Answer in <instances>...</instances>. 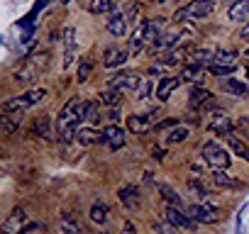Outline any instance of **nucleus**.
Masks as SVG:
<instances>
[{"instance_id": "obj_1", "label": "nucleus", "mask_w": 249, "mask_h": 234, "mask_svg": "<svg viewBox=\"0 0 249 234\" xmlns=\"http://www.w3.org/2000/svg\"><path fill=\"white\" fill-rule=\"evenodd\" d=\"M86 110H88V102L83 98H71L61 107V112L56 117V132H59V137H61L64 144L76 142V132L81 130L78 125L86 120Z\"/></svg>"}, {"instance_id": "obj_2", "label": "nucleus", "mask_w": 249, "mask_h": 234, "mask_svg": "<svg viewBox=\"0 0 249 234\" xmlns=\"http://www.w3.org/2000/svg\"><path fill=\"white\" fill-rule=\"evenodd\" d=\"M161 30H164V17L140 22V25H137V30L132 32V39H130L132 51H142L147 44H154V39H159V37H161Z\"/></svg>"}, {"instance_id": "obj_3", "label": "nucleus", "mask_w": 249, "mask_h": 234, "mask_svg": "<svg viewBox=\"0 0 249 234\" xmlns=\"http://www.w3.org/2000/svg\"><path fill=\"white\" fill-rule=\"evenodd\" d=\"M49 66V51H37L32 56H27V61L15 71V81L18 83H32L37 81Z\"/></svg>"}, {"instance_id": "obj_4", "label": "nucleus", "mask_w": 249, "mask_h": 234, "mask_svg": "<svg viewBox=\"0 0 249 234\" xmlns=\"http://www.w3.org/2000/svg\"><path fill=\"white\" fill-rule=\"evenodd\" d=\"M210 13H215V0H193L186 8L176 10L174 20L176 22H183V20H200V17H208Z\"/></svg>"}, {"instance_id": "obj_5", "label": "nucleus", "mask_w": 249, "mask_h": 234, "mask_svg": "<svg viewBox=\"0 0 249 234\" xmlns=\"http://www.w3.org/2000/svg\"><path fill=\"white\" fill-rule=\"evenodd\" d=\"M44 98H47V90H44V88H32V90H27V93H22V95H18V98L5 100V102H3V112L27 110V107H32V105L42 102Z\"/></svg>"}, {"instance_id": "obj_6", "label": "nucleus", "mask_w": 249, "mask_h": 234, "mask_svg": "<svg viewBox=\"0 0 249 234\" xmlns=\"http://www.w3.org/2000/svg\"><path fill=\"white\" fill-rule=\"evenodd\" d=\"M203 159H205V164H210L213 168H227V166L232 164L230 154H227L220 144H215V142H208V144L203 147Z\"/></svg>"}, {"instance_id": "obj_7", "label": "nucleus", "mask_w": 249, "mask_h": 234, "mask_svg": "<svg viewBox=\"0 0 249 234\" xmlns=\"http://www.w3.org/2000/svg\"><path fill=\"white\" fill-rule=\"evenodd\" d=\"M191 217L196 219V222H203V224H213V222H217L220 219V210L210 202V200H205V202H196V205H191Z\"/></svg>"}, {"instance_id": "obj_8", "label": "nucleus", "mask_w": 249, "mask_h": 234, "mask_svg": "<svg viewBox=\"0 0 249 234\" xmlns=\"http://www.w3.org/2000/svg\"><path fill=\"white\" fill-rule=\"evenodd\" d=\"M164 219H166L174 229H196V224H198L191 215H186V212H183L181 207H176V205H169V207H166Z\"/></svg>"}, {"instance_id": "obj_9", "label": "nucleus", "mask_w": 249, "mask_h": 234, "mask_svg": "<svg viewBox=\"0 0 249 234\" xmlns=\"http://www.w3.org/2000/svg\"><path fill=\"white\" fill-rule=\"evenodd\" d=\"M32 227H35V224L27 222V212H25L22 207H18V210H13V215L5 219L3 232H5V234H25V232L32 229Z\"/></svg>"}, {"instance_id": "obj_10", "label": "nucleus", "mask_w": 249, "mask_h": 234, "mask_svg": "<svg viewBox=\"0 0 249 234\" xmlns=\"http://www.w3.org/2000/svg\"><path fill=\"white\" fill-rule=\"evenodd\" d=\"M154 122H157V110H152L147 115H130L127 117V130L132 134H144L154 127Z\"/></svg>"}, {"instance_id": "obj_11", "label": "nucleus", "mask_w": 249, "mask_h": 234, "mask_svg": "<svg viewBox=\"0 0 249 234\" xmlns=\"http://www.w3.org/2000/svg\"><path fill=\"white\" fill-rule=\"evenodd\" d=\"M130 59V49H124V47H110L105 54H103V64L107 66V68H117V66H122L124 61Z\"/></svg>"}, {"instance_id": "obj_12", "label": "nucleus", "mask_w": 249, "mask_h": 234, "mask_svg": "<svg viewBox=\"0 0 249 234\" xmlns=\"http://www.w3.org/2000/svg\"><path fill=\"white\" fill-rule=\"evenodd\" d=\"M76 142L81 147H93V144H105V132H98L93 127H81L76 132Z\"/></svg>"}, {"instance_id": "obj_13", "label": "nucleus", "mask_w": 249, "mask_h": 234, "mask_svg": "<svg viewBox=\"0 0 249 234\" xmlns=\"http://www.w3.org/2000/svg\"><path fill=\"white\" fill-rule=\"evenodd\" d=\"M137 83H140V78L132 76V73H115V76L107 78V85L120 88V90H137Z\"/></svg>"}, {"instance_id": "obj_14", "label": "nucleus", "mask_w": 249, "mask_h": 234, "mask_svg": "<svg viewBox=\"0 0 249 234\" xmlns=\"http://www.w3.org/2000/svg\"><path fill=\"white\" fill-rule=\"evenodd\" d=\"M76 59V30L66 27L64 30V66L69 68Z\"/></svg>"}, {"instance_id": "obj_15", "label": "nucleus", "mask_w": 249, "mask_h": 234, "mask_svg": "<svg viewBox=\"0 0 249 234\" xmlns=\"http://www.w3.org/2000/svg\"><path fill=\"white\" fill-rule=\"evenodd\" d=\"M117 198H120V202L127 207V210H137L140 205H142V198H140V190L135 188V185H124V188H120V193H117Z\"/></svg>"}, {"instance_id": "obj_16", "label": "nucleus", "mask_w": 249, "mask_h": 234, "mask_svg": "<svg viewBox=\"0 0 249 234\" xmlns=\"http://www.w3.org/2000/svg\"><path fill=\"white\" fill-rule=\"evenodd\" d=\"M210 130L215 132V134H230L232 132V120L222 112V110H217V112H213L210 115Z\"/></svg>"}, {"instance_id": "obj_17", "label": "nucleus", "mask_w": 249, "mask_h": 234, "mask_svg": "<svg viewBox=\"0 0 249 234\" xmlns=\"http://www.w3.org/2000/svg\"><path fill=\"white\" fill-rule=\"evenodd\" d=\"M181 32L178 30H171V32H164L159 39H154V44H152V54H157V51H164V49H171V47H176L178 42H181Z\"/></svg>"}, {"instance_id": "obj_18", "label": "nucleus", "mask_w": 249, "mask_h": 234, "mask_svg": "<svg viewBox=\"0 0 249 234\" xmlns=\"http://www.w3.org/2000/svg\"><path fill=\"white\" fill-rule=\"evenodd\" d=\"M3 134H13L20 125H22V120H25V110H13V112H3Z\"/></svg>"}, {"instance_id": "obj_19", "label": "nucleus", "mask_w": 249, "mask_h": 234, "mask_svg": "<svg viewBox=\"0 0 249 234\" xmlns=\"http://www.w3.org/2000/svg\"><path fill=\"white\" fill-rule=\"evenodd\" d=\"M105 27H107V32H110L112 37H122L124 30H127V15H124V13H112V15L107 17Z\"/></svg>"}, {"instance_id": "obj_20", "label": "nucleus", "mask_w": 249, "mask_h": 234, "mask_svg": "<svg viewBox=\"0 0 249 234\" xmlns=\"http://www.w3.org/2000/svg\"><path fill=\"white\" fill-rule=\"evenodd\" d=\"M59 234H86V229H83V224L73 217V215H64L61 219H59Z\"/></svg>"}, {"instance_id": "obj_21", "label": "nucleus", "mask_w": 249, "mask_h": 234, "mask_svg": "<svg viewBox=\"0 0 249 234\" xmlns=\"http://www.w3.org/2000/svg\"><path fill=\"white\" fill-rule=\"evenodd\" d=\"M32 137L39 139H52V122H49V115H39L35 125H32Z\"/></svg>"}, {"instance_id": "obj_22", "label": "nucleus", "mask_w": 249, "mask_h": 234, "mask_svg": "<svg viewBox=\"0 0 249 234\" xmlns=\"http://www.w3.org/2000/svg\"><path fill=\"white\" fill-rule=\"evenodd\" d=\"M105 144H107L110 149L124 147V130L117 127V125H110V127L105 130Z\"/></svg>"}, {"instance_id": "obj_23", "label": "nucleus", "mask_w": 249, "mask_h": 234, "mask_svg": "<svg viewBox=\"0 0 249 234\" xmlns=\"http://www.w3.org/2000/svg\"><path fill=\"white\" fill-rule=\"evenodd\" d=\"M230 20L232 22H247L249 20V0H237L230 5Z\"/></svg>"}, {"instance_id": "obj_24", "label": "nucleus", "mask_w": 249, "mask_h": 234, "mask_svg": "<svg viewBox=\"0 0 249 234\" xmlns=\"http://www.w3.org/2000/svg\"><path fill=\"white\" fill-rule=\"evenodd\" d=\"M188 190L193 193V198H196L198 202H205V200H210V195H213V193H210V190L205 188V183H203V181H200L198 176L188 181Z\"/></svg>"}, {"instance_id": "obj_25", "label": "nucleus", "mask_w": 249, "mask_h": 234, "mask_svg": "<svg viewBox=\"0 0 249 234\" xmlns=\"http://www.w3.org/2000/svg\"><path fill=\"white\" fill-rule=\"evenodd\" d=\"M208 98H210V90H205V88H193V90L188 93V110H198L203 102H208Z\"/></svg>"}, {"instance_id": "obj_26", "label": "nucleus", "mask_w": 249, "mask_h": 234, "mask_svg": "<svg viewBox=\"0 0 249 234\" xmlns=\"http://www.w3.org/2000/svg\"><path fill=\"white\" fill-rule=\"evenodd\" d=\"M210 178H213V183H215V185H225V188H237V185H239V181H237V178H232V176H227V173H225V168H213Z\"/></svg>"}, {"instance_id": "obj_27", "label": "nucleus", "mask_w": 249, "mask_h": 234, "mask_svg": "<svg viewBox=\"0 0 249 234\" xmlns=\"http://www.w3.org/2000/svg\"><path fill=\"white\" fill-rule=\"evenodd\" d=\"M225 139H227L230 149H232V151H234L237 156H242L244 161H249V147H247V144H244V142H242L239 137H234V134L230 132V134H225Z\"/></svg>"}, {"instance_id": "obj_28", "label": "nucleus", "mask_w": 249, "mask_h": 234, "mask_svg": "<svg viewBox=\"0 0 249 234\" xmlns=\"http://www.w3.org/2000/svg\"><path fill=\"white\" fill-rule=\"evenodd\" d=\"M178 83H181V78H174V76L161 78V83H159V88H157V98H159V100H166V98H169V93H171Z\"/></svg>"}, {"instance_id": "obj_29", "label": "nucleus", "mask_w": 249, "mask_h": 234, "mask_svg": "<svg viewBox=\"0 0 249 234\" xmlns=\"http://www.w3.org/2000/svg\"><path fill=\"white\" fill-rule=\"evenodd\" d=\"M100 100H103L105 105H110V107H120L122 90H120V88H110V85H107V90H103V93H100Z\"/></svg>"}, {"instance_id": "obj_30", "label": "nucleus", "mask_w": 249, "mask_h": 234, "mask_svg": "<svg viewBox=\"0 0 249 234\" xmlns=\"http://www.w3.org/2000/svg\"><path fill=\"white\" fill-rule=\"evenodd\" d=\"M188 134H191V130L186 125H174V130L166 134V144H181Z\"/></svg>"}, {"instance_id": "obj_31", "label": "nucleus", "mask_w": 249, "mask_h": 234, "mask_svg": "<svg viewBox=\"0 0 249 234\" xmlns=\"http://www.w3.org/2000/svg\"><path fill=\"white\" fill-rule=\"evenodd\" d=\"M213 64L237 66V51H230V49H217V51H215V59H213Z\"/></svg>"}, {"instance_id": "obj_32", "label": "nucleus", "mask_w": 249, "mask_h": 234, "mask_svg": "<svg viewBox=\"0 0 249 234\" xmlns=\"http://www.w3.org/2000/svg\"><path fill=\"white\" fill-rule=\"evenodd\" d=\"M117 5V0H90V13L93 15H105Z\"/></svg>"}, {"instance_id": "obj_33", "label": "nucleus", "mask_w": 249, "mask_h": 234, "mask_svg": "<svg viewBox=\"0 0 249 234\" xmlns=\"http://www.w3.org/2000/svg\"><path fill=\"white\" fill-rule=\"evenodd\" d=\"M200 71H203L200 64H186V66L181 68L178 78H181V81H198V78H200Z\"/></svg>"}, {"instance_id": "obj_34", "label": "nucleus", "mask_w": 249, "mask_h": 234, "mask_svg": "<svg viewBox=\"0 0 249 234\" xmlns=\"http://www.w3.org/2000/svg\"><path fill=\"white\" fill-rule=\"evenodd\" d=\"M90 73H93V61H90V59H81V61H78V71H76L78 83H86V81L90 78Z\"/></svg>"}, {"instance_id": "obj_35", "label": "nucleus", "mask_w": 249, "mask_h": 234, "mask_svg": "<svg viewBox=\"0 0 249 234\" xmlns=\"http://www.w3.org/2000/svg\"><path fill=\"white\" fill-rule=\"evenodd\" d=\"M215 59V51H210V49H196V51H191V64H205V61H213Z\"/></svg>"}, {"instance_id": "obj_36", "label": "nucleus", "mask_w": 249, "mask_h": 234, "mask_svg": "<svg viewBox=\"0 0 249 234\" xmlns=\"http://www.w3.org/2000/svg\"><path fill=\"white\" fill-rule=\"evenodd\" d=\"M157 188H159V193L164 195V200H166L169 205H176V207H181V198H178V193H176L174 188H169V185H164V183H161V185H157Z\"/></svg>"}, {"instance_id": "obj_37", "label": "nucleus", "mask_w": 249, "mask_h": 234, "mask_svg": "<svg viewBox=\"0 0 249 234\" xmlns=\"http://www.w3.org/2000/svg\"><path fill=\"white\" fill-rule=\"evenodd\" d=\"M90 219L98 222V224H103V222L107 219V205H105V202H95V205L90 207Z\"/></svg>"}, {"instance_id": "obj_38", "label": "nucleus", "mask_w": 249, "mask_h": 234, "mask_svg": "<svg viewBox=\"0 0 249 234\" xmlns=\"http://www.w3.org/2000/svg\"><path fill=\"white\" fill-rule=\"evenodd\" d=\"M152 88H154V83H152V78H140V83H137V98L140 100H147L149 95H152Z\"/></svg>"}, {"instance_id": "obj_39", "label": "nucleus", "mask_w": 249, "mask_h": 234, "mask_svg": "<svg viewBox=\"0 0 249 234\" xmlns=\"http://www.w3.org/2000/svg\"><path fill=\"white\" fill-rule=\"evenodd\" d=\"M225 90H227V93H232V95H247V93H249V88H247L244 83L234 81V78H230V81L225 83Z\"/></svg>"}, {"instance_id": "obj_40", "label": "nucleus", "mask_w": 249, "mask_h": 234, "mask_svg": "<svg viewBox=\"0 0 249 234\" xmlns=\"http://www.w3.org/2000/svg\"><path fill=\"white\" fill-rule=\"evenodd\" d=\"M234 68L237 66H225V64H210V73L213 76H217V78H222V76H230V73H234Z\"/></svg>"}, {"instance_id": "obj_41", "label": "nucleus", "mask_w": 249, "mask_h": 234, "mask_svg": "<svg viewBox=\"0 0 249 234\" xmlns=\"http://www.w3.org/2000/svg\"><path fill=\"white\" fill-rule=\"evenodd\" d=\"M100 117V110H98V102H88V110H86V120L95 122Z\"/></svg>"}, {"instance_id": "obj_42", "label": "nucleus", "mask_w": 249, "mask_h": 234, "mask_svg": "<svg viewBox=\"0 0 249 234\" xmlns=\"http://www.w3.org/2000/svg\"><path fill=\"white\" fill-rule=\"evenodd\" d=\"M191 173L198 176V178H203V166H200V164H193V166H191Z\"/></svg>"}, {"instance_id": "obj_43", "label": "nucleus", "mask_w": 249, "mask_h": 234, "mask_svg": "<svg viewBox=\"0 0 249 234\" xmlns=\"http://www.w3.org/2000/svg\"><path fill=\"white\" fill-rule=\"evenodd\" d=\"M117 117H120V107H117V110H110V112H107V120H117Z\"/></svg>"}, {"instance_id": "obj_44", "label": "nucleus", "mask_w": 249, "mask_h": 234, "mask_svg": "<svg viewBox=\"0 0 249 234\" xmlns=\"http://www.w3.org/2000/svg\"><path fill=\"white\" fill-rule=\"evenodd\" d=\"M154 159L161 161V159H164V151H161V149H154Z\"/></svg>"}, {"instance_id": "obj_45", "label": "nucleus", "mask_w": 249, "mask_h": 234, "mask_svg": "<svg viewBox=\"0 0 249 234\" xmlns=\"http://www.w3.org/2000/svg\"><path fill=\"white\" fill-rule=\"evenodd\" d=\"M242 37H244V39H249V25H247V27L242 30Z\"/></svg>"}, {"instance_id": "obj_46", "label": "nucleus", "mask_w": 249, "mask_h": 234, "mask_svg": "<svg viewBox=\"0 0 249 234\" xmlns=\"http://www.w3.org/2000/svg\"><path fill=\"white\" fill-rule=\"evenodd\" d=\"M225 3H227V5H234V3H237V0H225Z\"/></svg>"}, {"instance_id": "obj_47", "label": "nucleus", "mask_w": 249, "mask_h": 234, "mask_svg": "<svg viewBox=\"0 0 249 234\" xmlns=\"http://www.w3.org/2000/svg\"><path fill=\"white\" fill-rule=\"evenodd\" d=\"M47 3H49V0H39V8H42V5H47Z\"/></svg>"}, {"instance_id": "obj_48", "label": "nucleus", "mask_w": 249, "mask_h": 234, "mask_svg": "<svg viewBox=\"0 0 249 234\" xmlns=\"http://www.w3.org/2000/svg\"><path fill=\"white\" fill-rule=\"evenodd\" d=\"M244 56H247V59H249V49H247V51H244Z\"/></svg>"}, {"instance_id": "obj_49", "label": "nucleus", "mask_w": 249, "mask_h": 234, "mask_svg": "<svg viewBox=\"0 0 249 234\" xmlns=\"http://www.w3.org/2000/svg\"><path fill=\"white\" fill-rule=\"evenodd\" d=\"M59 3H71V0H59Z\"/></svg>"}, {"instance_id": "obj_50", "label": "nucleus", "mask_w": 249, "mask_h": 234, "mask_svg": "<svg viewBox=\"0 0 249 234\" xmlns=\"http://www.w3.org/2000/svg\"><path fill=\"white\" fill-rule=\"evenodd\" d=\"M247 78H249V66H247Z\"/></svg>"}, {"instance_id": "obj_51", "label": "nucleus", "mask_w": 249, "mask_h": 234, "mask_svg": "<svg viewBox=\"0 0 249 234\" xmlns=\"http://www.w3.org/2000/svg\"><path fill=\"white\" fill-rule=\"evenodd\" d=\"M157 3H159V0H157Z\"/></svg>"}]
</instances>
